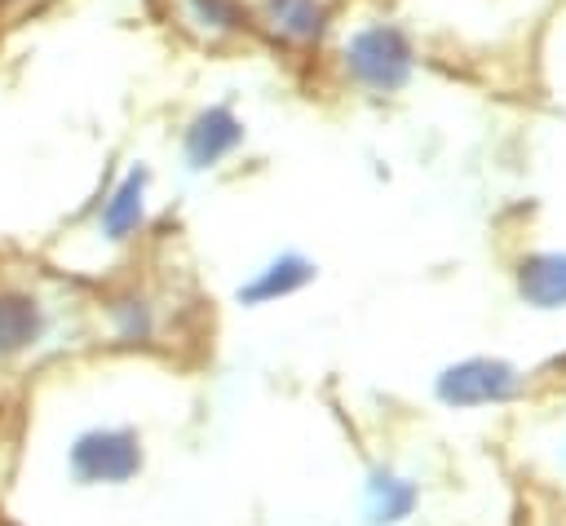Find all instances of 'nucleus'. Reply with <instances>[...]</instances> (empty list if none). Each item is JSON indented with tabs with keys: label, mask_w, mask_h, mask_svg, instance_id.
<instances>
[{
	"label": "nucleus",
	"mask_w": 566,
	"mask_h": 526,
	"mask_svg": "<svg viewBox=\"0 0 566 526\" xmlns=\"http://www.w3.org/2000/svg\"><path fill=\"white\" fill-rule=\"evenodd\" d=\"M517 287L531 305L539 309H557L566 305V252H539L531 261H522Z\"/></svg>",
	"instance_id": "6e6552de"
},
{
	"label": "nucleus",
	"mask_w": 566,
	"mask_h": 526,
	"mask_svg": "<svg viewBox=\"0 0 566 526\" xmlns=\"http://www.w3.org/2000/svg\"><path fill=\"white\" fill-rule=\"evenodd\" d=\"M517 371L500 358H464L438 376V398L447 407H486L517 393Z\"/></svg>",
	"instance_id": "20e7f679"
},
{
	"label": "nucleus",
	"mask_w": 566,
	"mask_h": 526,
	"mask_svg": "<svg viewBox=\"0 0 566 526\" xmlns=\"http://www.w3.org/2000/svg\"><path fill=\"white\" fill-rule=\"evenodd\" d=\"M62 309L27 278H0V367L27 362L53 345Z\"/></svg>",
	"instance_id": "f03ea898"
},
{
	"label": "nucleus",
	"mask_w": 566,
	"mask_h": 526,
	"mask_svg": "<svg viewBox=\"0 0 566 526\" xmlns=\"http://www.w3.org/2000/svg\"><path fill=\"white\" fill-rule=\"evenodd\" d=\"M239 141H243L239 119H234L230 111L212 106V111H203V115L190 124V133H186V159H190V168H208V164H217L221 155H230Z\"/></svg>",
	"instance_id": "39448f33"
},
{
	"label": "nucleus",
	"mask_w": 566,
	"mask_h": 526,
	"mask_svg": "<svg viewBox=\"0 0 566 526\" xmlns=\"http://www.w3.org/2000/svg\"><path fill=\"white\" fill-rule=\"evenodd\" d=\"M142 190H146V172H133V177H128V181L106 199V208H102V230H106V239H111V243H119V239L137 234L142 212H146Z\"/></svg>",
	"instance_id": "1a4fd4ad"
},
{
	"label": "nucleus",
	"mask_w": 566,
	"mask_h": 526,
	"mask_svg": "<svg viewBox=\"0 0 566 526\" xmlns=\"http://www.w3.org/2000/svg\"><path fill=\"white\" fill-rule=\"evenodd\" d=\"M310 278H314V265H310L305 256H296V252H283L279 261H270L265 270H256V278H248V283L239 287V301H243V305H270V301H279V296L301 292Z\"/></svg>",
	"instance_id": "423d86ee"
},
{
	"label": "nucleus",
	"mask_w": 566,
	"mask_h": 526,
	"mask_svg": "<svg viewBox=\"0 0 566 526\" xmlns=\"http://www.w3.org/2000/svg\"><path fill=\"white\" fill-rule=\"evenodd\" d=\"M345 62H349V71H354L358 84H367L376 93H394L411 75V44L394 27H367L345 49Z\"/></svg>",
	"instance_id": "7ed1b4c3"
},
{
	"label": "nucleus",
	"mask_w": 566,
	"mask_h": 526,
	"mask_svg": "<svg viewBox=\"0 0 566 526\" xmlns=\"http://www.w3.org/2000/svg\"><path fill=\"white\" fill-rule=\"evenodd\" d=\"M146 464L142 433L133 424H84L62 451L71 486H128Z\"/></svg>",
	"instance_id": "f257e3e1"
},
{
	"label": "nucleus",
	"mask_w": 566,
	"mask_h": 526,
	"mask_svg": "<svg viewBox=\"0 0 566 526\" xmlns=\"http://www.w3.org/2000/svg\"><path fill=\"white\" fill-rule=\"evenodd\" d=\"M363 508H367V522H371V526H398V522L411 517V508H416V486H411L407 477H398V473L376 469L371 482H367Z\"/></svg>",
	"instance_id": "0eeeda50"
}]
</instances>
